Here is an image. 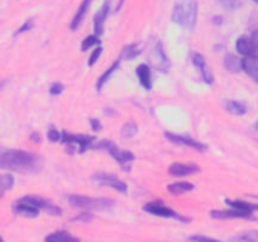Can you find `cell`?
Returning <instances> with one entry per match:
<instances>
[{"instance_id":"43","label":"cell","mask_w":258,"mask_h":242,"mask_svg":"<svg viewBox=\"0 0 258 242\" xmlns=\"http://www.w3.org/2000/svg\"><path fill=\"white\" fill-rule=\"evenodd\" d=\"M0 242H4V239H3L2 236H0Z\"/></svg>"},{"instance_id":"18","label":"cell","mask_w":258,"mask_h":242,"mask_svg":"<svg viewBox=\"0 0 258 242\" xmlns=\"http://www.w3.org/2000/svg\"><path fill=\"white\" fill-rule=\"evenodd\" d=\"M44 242H80L67 231H55L45 237Z\"/></svg>"},{"instance_id":"19","label":"cell","mask_w":258,"mask_h":242,"mask_svg":"<svg viewBox=\"0 0 258 242\" xmlns=\"http://www.w3.org/2000/svg\"><path fill=\"white\" fill-rule=\"evenodd\" d=\"M155 54H156V59L159 62V70L161 72L166 73L169 71V67H170V62H169L168 57H166L165 52H164V48L161 42H158L155 45Z\"/></svg>"},{"instance_id":"12","label":"cell","mask_w":258,"mask_h":242,"mask_svg":"<svg viewBox=\"0 0 258 242\" xmlns=\"http://www.w3.org/2000/svg\"><path fill=\"white\" fill-rule=\"evenodd\" d=\"M201 168L197 164L193 163H174L169 166V174L174 176H186V175H193V174L199 173Z\"/></svg>"},{"instance_id":"37","label":"cell","mask_w":258,"mask_h":242,"mask_svg":"<svg viewBox=\"0 0 258 242\" xmlns=\"http://www.w3.org/2000/svg\"><path fill=\"white\" fill-rule=\"evenodd\" d=\"M90 124H91V126H92L93 131H100L101 129H102V125H101V123L98 120H96V118H91Z\"/></svg>"},{"instance_id":"14","label":"cell","mask_w":258,"mask_h":242,"mask_svg":"<svg viewBox=\"0 0 258 242\" xmlns=\"http://www.w3.org/2000/svg\"><path fill=\"white\" fill-rule=\"evenodd\" d=\"M212 217L213 218L218 219H226V218H251L252 213L244 211H239V209L236 208H229L224 209V211H212L211 212Z\"/></svg>"},{"instance_id":"29","label":"cell","mask_w":258,"mask_h":242,"mask_svg":"<svg viewBox=\"0 0 258 242\" xmlns=\"http://www.w3.org/2000/svg\"><path fill=\"white\" fill-rule=\"evenodd\" d=\"M242 242H258V231H248L238 237Z\"/></svg>"},{"instance_id":"44","label":"cell","mask_w":258,"mask_h":242,"mask_svg":"<svg viewBox=\"0 0 258 242\" xmlns=\"http://www.w3.org/2000/svg\"><path fill=\"white\" fill-rule=\"evenodd\" d=\"M3 85H4V82H0V88L3 87Z\"/></svg>"},{"instance_id":"30","label":"cell","mask_w":258,"mask_h":242,"mask_svg":"<svg viewBox=\"0 0 258 242\" xmlns=\"http://www.w3.org/2000/svg\"><path fill=\"white\" fill-rule=\"evenodd\" d=\"M218 2L227 10H236L237 8L241 7V3L238 0H218Z\"/></svg>"},{"instance_id":"22","label":"cell","mask_w":258,"mask_h":242,"mask_svg":"<svg viewBox=\"0 0 258 242\" xmlns=\"http://www.w3.org/2000/svg\"><path fill=\"white\" fill-rule=\"evenodd\" d=\"M224 66H226L229 72H239L242 70V59H239L238 57H236L232 53H228L224 58Z\"/></svg>"},{"instance_id":"11","label":"cell","mask_w":258,"mask_h":242,"mask_svg":"<svg viewBox=\"0 0 258 242\" xmlns=\"http://www.w3.org/2000/svg\"><path fill=\"white\" fill-rule=\"evenodd\" d=\"M191 62H193V65L199 70V72H201L204 82L208 83V85H212L214 81V78H213V75H212L211 70H209V67L207 66L206 58H204L201 53L193 52L191 53Z\"/></svg>"},{"instance_id":"25","label":"cell","mask_w":258,"mask_h":242,"mask_svg":"<svg viewBox=\"0 0 258 242\" xmlns=\"http://www.w3.org/2000/svg\"><path fill=\"white\" fill-rule=\"evenodd\" d=\"M14 186V176L9 173L0 174V198Z\"/></svg>"},{"instance_id":"3","label":"cell","mask_w":258,"mask_h":242,"mask_svg":"<svg viewBox=\"0 0 258 242\" xmlns=\"http://www.w3.org/2000/svg\"><path fill=\"white\" fill-rule=\"evenodd\" d=\"M198 18V3L197 0H178L171 12V20L175 24L194 30Z\"/></svg>"},{"instance_id":"6","label":"cell","mask_w":258,"mask_h":242,"mask_svg":"<svg viewBox=\"0 0 258 242\" xmlns=\"http://www.w3.org/2000/svg\"><path fill=\"white\" fill-rule=\"evenodd\" d=\"M60 141L70 146L71 150L76 146L80 153H85L87 149L93 148L95 138L90 135H73V134H68L67 131H63L62 140Z\"/></svg>"},{"instance_id":"7","label":"cell","mask_w":258,"mask_h":242,"mask_svg":"<svg viewBox=\"0 0 258 242\" xmlns=\"http://www.w3.org/2000/svg\"><path fill=\"white\" fill-rule=\"evenodd\" d=\"M144 209H145L148 213L154 214V216L164 217V218H175V219H179V221L188 222V218H184V217L179 216L174 209L166 207L161 201L149 202V203H146L145 206H144Z\"/></svg>"},{"instance_id":"33","label":"cell","mask_w":258,"mask_h":242,"mask_svg":"<svg viewBox=\"0 0 258 242\" xmlns=\"http://www.w3.org/2000/svg\"><path fill=\"white\" fill-rule=\"evenodd\" d=\"M33 19H28V20H25V23L24 24L22 25V27L19 28V29L17 30V32H15V35H19V34H23V33H25V32H28V30H30L33 28Z\"/></svg>"},{"instance_id":"39","label":"cell","mask_w":258,"mask_h":242,"mask_svg":"<svg viewBox=\"0 0 258 242\" xmlns=\"http://www.w3.org/2000/svg\"><path fill=\"white\" fill-rule=\"evenodd\" d=\"M30 138H32L33 140H35V143H40V135L38 133H33Z\"/></svg>"},{"instance_id":"45","label":"cell","mask_w":258,"mask_h":242,"mask_svg":"<svg viewBox=\"0 0 258 242\" xmlns=\"http://www.w3.org/2000/svg\"><path fill=\"white\" fill-rule=\"evenodd\" d=\"M254 2H257V3H258V0H254Z\"/></svg>"},{"instance_id":"40","label":"cell","mask_w":258,"mask_h":242,"mask_svg":"<svg viewBox=\"0 0 258 242\" xmlns=\"http://www.w3.org/2000/svg\"><path fill=\"white\" fill-rule=\"evenodd\" d=\"M213 19H214V23H216V24H219V23H222V17H214Z\"/></svg>"},{"instance_id":"17","label":"cell","mask_w":258,"mask_h":242,"mask_svg":"<svg viewBox=\"0 0 258 242\" xmlns=\"http://www.w3.org/2000/svg\"><path fill=\"white\" fill-rule=\"evenodd\" d=\"M236 49L238 50V53H241L242 55H244V57L256 54V49H254L253 47V43H252L251 38L248 37L238 38L236 43Z\"/></svg>"},{"instance_id":"26","label":"cell","mask_w":258,"mask_h":242,"mask_svg":"<svg viewBox=\"0 0 258 242\" xmlns=\"http://www.w3.org/2000/svg\"><path fill=\"white\" fill-rule=\"evenodd\" d=\"M141 53L140 48L138 47V44H128L126 47H123L122 52H121L120 58L118 59H134V58L138 57Z\"/></svg>"},{"instance_id":"13","label":"cell","mask_w":258,"mask_h":242,"mask_svg":"<svg viewBox=\"0 0 258 242\" xmlns=\"http://www.w3.org/2000/svg\"><path fill=\"white\" fill-rule=\"evenodd\" d=\"M242 71L247 73L254 82L258 83V55H248L242 59Z\"/></svg>"},{"instance_id":"34","label":"cell","mask_w":258,"mask_h":242,"mask_svg":"<svg viewBox=\"0 0 258 242\" xmlns=\"http://www.w3.org/2000/svg\"><path fill=\"white\" fill-rule=\"evenodd\" d=\"M189 241H191V242H219L218 239L209 238V237L201 236V234H196V236H190V237H189Z\"/></svg>"},{"instance_id":"24","label":"cell","mask_w":258,"mask_h":242,"mask_svg":"<svg viewBox=\"0 0 258 242\" xmlns=\"http://www.w3.org/2000/svg\"><path fill=\"white\" fill-rule=\"evenodd\" d=\"M118 66H120V59L115 60V62H113L112 65H111L110 67L107 68V70H106V72L103 73V75L101 76L100 78H98L97 86H96V87H97V91L102 90V87L106 85V82H107V81L110 80V77L113 75V72H115V71L117 70Z\"/></svg>"},{"instance_id":"15","label":"cell","mask_w":258,"mask_h":242,"mask_svg":"<svg viewBox=\"0 0 258 242\" xmlns=\"http://www.w3.org/2000/svg\"><path fill=\"white\" fill-rule=\"evenodd\" d=\"M91 3H92V0H83L82 3H81V5L78 7L77 12H76L75 17H73L72 22H71L70 24V28L71 30H77L78 28H80V25L82 24L83 19L86 18V15H87L88 10H90V7H91Z\"/></svg>"},{"instance_id":"9","label":"cell","mask_w":258,"mask_h":242,"mask_svg":"<svg viewBox=\"0 0 258 242\" xmlns=\"http://www.w3.org/2000/svg\"><path fill=\"white\" fill-rule=\"evenodd\" d=\"M111 10V0H105L102 7L98 9V12L95 14L93 18V28H95V34L100 37L103 33V28H105V22L107 19L108 14Z\"/></svg>"},{"instance_id":"2","label":"cell","mask_w":258,"mask_h":242,"mask_svg":"<svg viewBox=\"0 0 258 242\" xmlns=\"http://www.w3.org/2000/svg\"><path fill=\"white\" fill-rule=\"evenodd\" d=\"M13 211L18 214H22L25 217H37L40 211H44L45 213L52 214V216H60L62 209L50 201L44 198L34 196H25L18 199L13 206Z\"/></svg>"},{"instance_id":"42","label":"cell","mask_w":258,"mask_h":242,"mask_svg":"<svg viewBox=\"0 0 258 242\" xmlns=\"http://www.w3.org/2000/svg\"><path fill=\"white\" fill-rule=\"evenodd\" d=\"M254 129H256V131L258 133V121H257V124H256V126H254Z\"/></svg>"},{"instance_id":"31","label":"cell","mask_w":258,"mask_h":242,"mask_svg":"<svg viewBox=\"0 0 258 242\" xmlns=\"http://www.w3.org/2000/svg\"><path fill=\"white\" fill-rule=\"evenodd\" d=\"M101 54H102V47L95 48V49L92 50V53H91L90 58H88V62H87L88 67H92V66L97 62V59L100 58Z\"/></svg>"},{"instance_id":"5","label":"cell","mask_w":258,"mask_h":242,"mask_svg":"<svg viewBox=\"0 0 258 242\" xmlns=\"http://www.w3.org/2000/svg\"><path fill=\"white\" fill-rule=\"evenodd\" d=\"M92 149H103V150L107 151L118 164L123 166V168L127 170L126 165L131 164L135 159L134 154L128 150H122V149H118L115 144L112 143L111 140H101L98 141L97 144H93Z\"/></svg>"},{"instance_id":"36","label":"cell","mask_w":258,"mask_h":242,"mask_svg":"<svg viewBox=\"0 0 258 242\" xmlns=\"http://www.w3.org/2000/svg\"><path fill=\"white\" fill-rule=\"evenodd\" d=\"M92 218H93L92 214H91L90 212L86 211V212H82V213H81L80 216L76 217L75 219H76V221H81V222H90Z\"/></svg>"},{"instance_id":"28","label":"cell","mask_w":258,"mask_h":242,"mask_svg":"<svg viewBox=\"0 0 258 242\" xmlns=\"http://www.w3.org/2000/svg\"><path fill=\"white\" fill-rule=\"evenodd\" d=\"M136 133H138V126H136V124L133 123V121L125 124V125L122 126V129H121V135H122L123 138H133L134 135H136Z\"/></svg>"},{"instance_id":"1","label":"cell","mask_w":258,"mask_h":242,"mask_svg":"<svg viewBox=\"0 0 258 242\" xmlns=\"http://www.w3.org/2000/svg\"><path fill=\"white\" fill-rule=\"evenodd\" d=\"M42 168L43 159L38 154L17 149L0 151V169L18 173H37Z\"/></svg>"},{"instance_id":"16","label":"cell","mask_w":258,"mask_h":242,"mask_svg":"<svg viewBox=\"0 0 258 242\" xmlns=\"http://www.w3.org/2000/svg\"><path fill=\"white\" fill-rule=\"evenodd\" d=\"M136 75H138V78L139 81H140L141 86H143L145 90L150 91L151 87H153V82H151V72L149 66L145 65V63L138 66V68H136Z\"/></svg>"},{"instance_id":"27","label":"cell","mask_w":258,"mask_h":242,"mask_svg":"<svg viewBox=\"0 0 258 242\" xmlns=\"http://www.w3.org/2000/svg\"><path fill=\"white\" fill-rule=\"evenodd\" d=\"M100 37L96 34H91L88 35V37H86L85 39L82 40V44H81V49H82V52H86V50H88L90 48H92L93 45L96 44H100Z\"/></svg>"},{"instance_id":"41","label":"cell","mask_w":258,"mask_h":242,"mask_svg":"<svg viewBox=\"0 0 258 242\" xmlns=\"http://www.w3.org/2000/svg\"><path fill=\"white\" fill-rule=\"evenodd\" d=\"M122 3H123V0H121V3L117 5V8H116V12H118V10H120V8H121V5H122Z\"/></svg>"},{"instance_id":"23","label":"cell","mask_w":258,"mask_h":242,"mask_svg":"<svg viewBox=\"0 0 258 242\" xmlns=\"http://www.w3.org/2000/svg\"><path fill=\"white\" fill-rule=\"evenodd\" d=\"M226 108L228 112L236 116H242L247 113V106L243 102H239V101H227Z\"/></svg>"},{"instance_id":"35","label":"cell","mask_w":258,"mask_h":242,"mask_svg":"<svg viewBox=\"0 0 258 242\" xmlns=\"http://www.w3.org/2000/svg\"><path fill=\"white\" fill-rule=\"evenodd\" d=\"M63 90H64V87H63V85L62 83H59V82H54L53 83L52 86H50V88H49V92L52 93V95H60V93L63 92Z\"/></svg>"},{"instance_id":"38","label":"cell","mask_w":258,"mask_h":242,"mask_svg":"<svg viewBox=\"0 0 258 242\" xmlns=\"http://www.w3.org/2000/svg\"><path fill=\"white\" fill-rule=\"evenodd\" d=\"M251 40H252V43H253V47H254V49H256V53H258V29L254 30V32L252 33Z\"/></svg>"},{"instance_id":"8","label":"cell","mask_w":258,"mask_h":242,"mask_svg":"<svg viewBox=\"0 0 258 242\" xmlns=\"http://www.w3.org/2000/svg\"><path fill=\"white\" fill-rule=\"evenodd\" d=\"M92 179L97 184L103 187H110L113 188L115 191L120 192V193L125 194L127 192V186H126L125 182H122L121 179H118L117 176L113 175V174H107V173H95L92 175Z\"/></svg>"},{"instance_id":"10","label":"cell","mask_w":258,"mask_h":242,"mask_svg":"<svg viewBox=\"0 0 258 242\" xmlns=\"http://www.w3.org/2000/svg\"><path fill=\"white\" fill-rule=\"evenodd\" d=\"M165 136L168 140H170L171 143H174V144H180V145L189 146V148H193L198 151H206L207 150L206 144L201 143V141L194 140V139L189 138V136L176 135V134H171V133H165Z\"/></svg>"},{"instance_id":"20","label":"cell","mask_w":258,"mask_h":242,"mask_svg":"<svg viewBox=\"0 0 258 242\" xmlns=\"http://www.w3.org/2000/svg\"><path fill=\"white\" fill-rule=\"evenodd\" d=\"M226 203L228 204L232 208L239 209V211L249 212V213H253L254 211H258V204L256 203H249L246 201H236V199H227Z\"/></svg>"},{"instance_id":"32","label":"cell","mask_w":258,"mask_h":242,"mask_svg":"<svg viewBox=\"0 0 258 242\" xmlns=\"http://www.w3.org/2000/svg\"><path fill=\"white\" fill-rule=\"evenodd\" d=\"M48 139L53 143H57V141L62 140V133H59L58 130H55L54 128H50L48 130Z\"/></svg>"},{"instance_id":"4","label":"cell","mask_w":258,"mask_h":242,"mask_svg":"<svg viewBox=\"0 0 258 242\" xmlns=\"http://www.w3.org/2000/svg\"><path fill=\"white\" fill-rule=\"evenodd\" d=\"M68 202L76 208L83 209L87 212H107L115 206V202L108 198H95L86 196H70Z\"/></svg>"},{"instance_id":"21","label":"cell","mask_w":258,"mask_h":242,"mask_svg":"<svg viewBox=\"0 0 258 242\" xmlns=\"http://www.w3.org/2000/svg\"><path fill=\"white\" fill-rule=\"evenodd\" d=\"M194 189V186L189 182H176V183L169 184L168 191L170 192L174 196H179V194L188 193V192H191Z\"/></svg>"}]
</instances>
